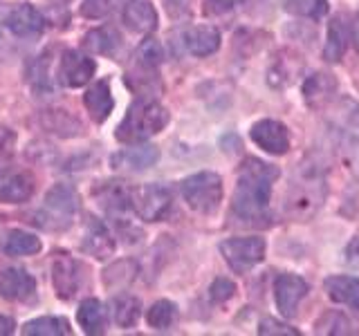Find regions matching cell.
Returning <instances> with one entry per match:
<instances>
[{"label": "cell", "mask_w": 359, "mask_h": 336, "mask_svg": "<svg viewBox=\"0 0 359 336\" xmlns=\"http://www.w3.org/2000/svg\"><path fill=\"white\" fill-rule=\"evenodd\" d=\"M278 177V168L265 164L261 160H245L238 184L233 190L231 211L243 224L252 227H267L272 216H269V197H272V186Z\"/></svg>", "instance_id": "6da1fadb"}, {"label": "cell", "mask_w": 359, "mask_h": 336, "mask_svg": "<svg viewBox=\"0 0 359 336\" xmlns=\"http://www.w3.org/2000/svg\"><path fill=\"white\" fill-rule=\"evenodd\" d=\"M166 123L168 110L164 106L155 99H137L117 126V139L123 144H137L164 130Z\"/></svg>", "instance_id": "7a4b0ae2"}, {"label": "cell", "mask_w": 359, "mask_h": 336, "mask_svg": "<svg viewBox=\"0 0 359 336\" xmlns=\"http://www.w3.org/2000/svg\"><path fill=\"white\" fill-rule=\"evenodd\" d=\"M79 211V193L70 184H56L48 190L43 209L36 213L34 224L45 229H65L70 227L74 213Z\"/></svg>", "instance_id": "3957f363"}, {"label": "cell", "mask_w": 359, "mask_h": 336, "mask_svg": "<svg viewBox=\"0 0 359 336\" xmlns=\"http://www.w3.org/2000/svg\"><path fill=\"white\" fill-rule=\"evenodd\" d=\"M182 197L191 209L202 213V216L216 213L222 202L220 175L211 173V171H202V173L187 177L182 182Z\"/></svg>", "instance_id": "277c9868"}, {"label": "cell", "mask_w": 359, "mask_h": 336, "mask_svg": "<svg viewBox=\"0 0 359 336\" xmlns=\"http://www.w3.org/2000/svg\"><path fill=\"white\" fill-rule=\"evenodd\" d=\"M267 244L263 238H231L220 244V253L236 274H247L252 267L263 262Z\"/></svg>", "instance_id": "5b68a950"}, {"label": "cell", "mask_w": 359, "mask_h": 336, "mask_svg": "<svg viewBox=\"0 0 359 336\" xmlns=\"http://www.w3.org/2000/svg\"><path fill=\"white\" fill-rule=\"evenodd\" d=\"M133 211L146 222L162 220L171 209V190L162 184H144L130 188Z\"/></svg>", "instance_id": "8992f818"}, {"label": "cell", "mask_w": 359, "mask_h": 336, "mask_svg": "<svg viewBox=\"0 0 359 336\" xmlns=\"http://www.w3.org/2000/svg\"><path fill=\"white\" fill-rule=\"evenodd\" d=\"M95 70L97 63L90 56L76 50H65L59 63V81L65 88H81L95 76Z\"/></svg>", "instance_id": "52a82bcc"}, {"label": "cell", "mask_w": 359, "mask_h": 336, "mask_svg": "<svg viewBox=\"0 0 359 336\" xmlns=\"http://www.w3.org/2000/svg\"><path fill=\"white\" fill-rule=\"evenodd\" d=\"M81 265L67 253H59L52 260V283L56 289V296L67 300L81 289Z\"/></svg>", "instance_id": "ba28073f"}, {"label": "cell", "mask_w": 359, "mask_h": 336, "mask_svg": "<svg viewBox=\"0 0 359 336\" xmlns=\"http://www.w3.org/2000/svg\"><path fill=\"white\" fill-rule=\"evenodd\" d=\"M308 294V283L301 276L294 274H280L274 283V298H276V307L283 314L285 318L297 316L299 302L306 298Z\"/></svg>", "instance_id": "9c48e42d"}, {"label": "cell", "mask_w": 359, "mask_h": 336, "mask_svg": "<svg viewBox=\"0 0 359 336\" xmlns=\"http://www.w3.org/2000/svg\"><path fill=\"white\" fill-rule=\"evenodd\" d=\"M252 141L269 155H285L290 150V132L276 119H263L252 126Z\"/></svg>", "instance_id": "30bf717a"}, {"label": "cell", "mask_w": 359, "mask_h": 336, "mask_svg": "<svg viewBox=\"0 0 359 336\" xmlns=\"http://www.w3.org/2000/svg\"><path fill=\"white\" fill-rule=\"evenodd\" d=\"M5 27L18 38H36L45 31V18L32 5H18L7 14Z\"/></svg>", "instance_id": "8fae6325"}, {"label": "cell", "mask_w": 359, "mask_h": 336, "mask_svg": "<svg viewBox=\"0 0 359 336\" xmlns=\"http://www.w3.org/2000/svg\"><path fill=\"white\" fill-rule=\"evenodd\" d=\"M344 121H341V146L348 164L355 173H359V106L346 101Z\"/></svg>", "instance_id": "7c38bea8"}, {"label": "cell", "mask_w": 359, "mask_h": 336, "mask_svg": "<svg viewBox=\"0 0 359 336\" xmlns=\"http://www.w3.org/2000/svg\"><path fill=\"white\" fill-rule=\"evenodd\" d=\"M160 160V150L155 146H130V148H123L110 157L112 168H119V171H146L157 164Z\"/></svg>", "instance_id": "4fadbf2b"}, {"label": "cell", "mask_w": 359, "mask_h": 336, "mask_svg": "<svg viewBox=\"0 0 359 336\" xmlns=\"http://www.w3.org/2000/svg\"><path fill=\"white\" fill-rule=\"evenodd\" d=\"M83 251L95 255L97 260H106L115 251V240H112L110 231L106 229V224L97 218H88L86 222V233H83Z\"/></svg>", "instance_id": "5bb4252c"}, {"label": "cell", "mask_w": 359, "mask_h": 336, "mask_svg": "<svg viewBox=\"0 0 359 336\" xmlns=\"http://www.w3.org/2000/svg\"><path fill=\"white\" fill-rule=\"evenodd\" d=\"M34 289H36V280L25 269H5L0 276V294L7 300H27Z\"/></svg>", "instance_id": "9a60e30c"}, {"label": "cell", "mask_w": 359, "mask_h": 336, "mask_svg": "<svg viewBox=\"0 0 359 336\" xmlns=\"http://www.w3.org/2000/svg\"><path fill=\"white\" fill-rule=\"evenodd\" d=\"M182 43L189 54L194 56H209L220 48V31L211 25L189 27L182 34Z\"/></svg>", "instance_id": "2e32d148"}, {"label": "cell", "mask_w": 359, "mask_h": 336, "mask_svg": "<svg viewBox=\"0 0 359 336\" xmlns=\"http://www.w3.org/2000/svg\"><path fill=\"white\" fill-rule=\"evenodd\" d=\"M123 22L140 34H151L157 27V11L149 0H130L123 7Z\"/></svg>", "instance_id": "e0dca14e"}, {"label": "cell", "mask_w": 359, "mask_h": 336, "mask_svg": "<svg viewBox=\"0 0 359 336\" xmlns=\"http://www.w3.org/2000/svg\"><path fill=\"white\" fill-rule=\"evenodd\" d=\"M34 195V177L29 173H14L0 179V202L22 204Z\"/></svg>", "instance_id": "ac0fdd59"}, {"label": "cell", "mask_w": 359, "mask_h": 336, "mask_svg": "<svg viewBox=\"0 0 359 336\" xmlns=\"http://www.w3.org/2000/svg\"><path fill=\"white\" fill-rule=\"evenodd\" d=\"M325 291H328L330 300L359 309V278L330 276V278H325Z\"/></svg>", "instance_id": "d6986e66"}, {"label": "cell", "mask_w": 359, "mask_h": 336, "mask_svg": "<svg viewBox=\"0 0 359 336\" xmlns=\"http://www.w3.org/2000/svg\"><path fill=\"white\" fill-rule=\"evenodd\" d=\"M86 108L90 112V117H93L97 123L106 121L108 115L112 112V108H115V101H112V94H110V83L106 81V78H101V81H97L93 88L88 90L86 97Z\"/></svg>", "instance_id": "ffe728a7"}, {"label": "cell", "mask_w": 359, "mask_h": 336, "mask_svg": "<svg viewBox=\"0 0 359 336\" xmlns=\"http://www.w3.org/2000/svg\"><path fill=\"white\" fill-rule=\"evenodd\" d=\"M337 92V81L330 76V74H312L308 81H306V88H303V94H306V101L310 108H323L328 106L332 97Z\"/></svg>", "instance_id": "44dd1931"}, {"label": "cell", "mask_w": 359, "mask_h": 336, "mask_svg": "<svg viewBox=\"0 0 359 336\" xmlns=\"http://www.w3.org/2000/svg\"><path fill=\"white\" fill-rule=\"evenodd\" d=\"M39 121L48 132L61 134V137H74V134H81L83 130L81 121L74 119L65 110H43L39 115Z\"/></svg>", "instance_id": "7402d4cb"}, {"label": "cell", "mask_w": 359, "mask_h": 336, "mask_svg": "<svg viewBox=\"0 0 359 336\" xmlns=\"http://www.w3.org/2000/svg\"><path fill=\"white\" fill-rule=\"evenodd\" d=\"M0 246H3V251L7 255H34L43 249L41 238H36L34 233L20 231V229H11V231L3 233Z\"/></svg>", "instance_id": "603a6c76"}, {"label": "cell", "mask_w": 359, "mask_h": 336, "mask_svg": "<svg viewBox=\"0 0 359 336\" xmlns=\"http://www.w3.org/2000/svg\"><path fill=\"white\" fill-rule=\"evenodd\" d=\"M76 321L86 334H104L106 330V309L97 298H86L76 312Z\"/></svg>", "instance_id": "cb8c5ba5"}, {"label": "cell", "mask_w": 359, "mask_h": 336, "mask_svg": "<svg viewBox=\"0 0 359 336\" xmlns=\"http://www.w3.org/2000/svg\"><path fill=\"white\" fill-rule=\"evenodd\" d=\"M348 48V31H346V22L341 16H337L330 25H328V38H325V48H323V59L328 63L341 61V56Z\"/></svg>", "instance_id": "d4e9b609"}, {"label": "cell", "mask_w": 359, "mask_h": 336, "mask_svg": "<svg viewBox=\"0 0 359 336\" xmlns=\"http://www.w3.org/2000/svg\"><path fill=\"white\" fill-rule=\"evenodd\" d=\"M86 48L90 52H95V54H115L119 50V45H121V36L117 34V29H112V27H99L95 31H90L86 34Z\"/></svg>", "instance_id": "484cf974"}, {"label": "cell", "mask_w": 359, "mask_h": 336, "mask_svg": "<svg viewBox=\"0 0 359 336\" xmlns=\"http://www.w3.org/2000/svg\"><path fill=\"white\" fill-rule=\"evenodd\" d=\"M140 300L130 294H121L112 300V316H115V323L119 328H133L140 318Z\"/></svg>", "instance_id": "4316f807"}, {"label": "cell", "mask_w": 359, "mask_h": 336, "mask_svg": "<svg viewBox=\"0 0 359 336\" xmlns=\"http://www.w3.org/2000/svg\"><path fill=\"white\" fill-rule=\"evenodd\" d=\"M22 334L27 336H63L70 334V325L65 318H56V316H43V318H34L29 323L22 325Z\"/></svg>", "instance_id": "83f0119b"}, {"label": "cell", "mask_w": 359, "mask_h": 336, "mask_svg": "<svg viewBox=\"0 0 359 336\" xmlns=\"http://www.w3.org/2000/svg\"><path fill=\"white\" fill-rule=\"evenodd\" d=\"M177 318V307L171 300H157L146 312V321L153 330H168Z\"/></svg>", "instance_id": "f1b7e54d"}, {"label": "cell", "mask_w": 359, "mask_h": 336, "mask_svg": "<svg viewBox=\"0 0 359 336\" xmlns=\"http://www.w3.org/2000/svg\"><path fill=\"white\" fill-rule=\"evenodd\" d=\"M285 11L292 16L319 20L328 14V3L325 0H285Z\"/></svg>", "instance_id": "f546056e"}, {"label": "cell", "mask_w": 359, "mask_h": 336, "mask_svg": "<svg viewBox=\"0 0 359 336\" xmlns=\"http://www.w3.org/2000/svg\"><path fill=\"white\" fill-rule=\"evenodd\" d=\"M135 274H137V267H135V262H130V260H121V262L112 265V267L108 269L106 276H104V280H106V285H108L110 289H117V287H123V285L133 283Z\"/></svg>", "instance_id": "4dcf8cb0"}, {"label": "cell", "mask_w": 359, "mask_h": 336, "mask_svg": "<svg viewBox=\"0 0 359 336\" xmlns=\"http://www.w3.org/2000/svg\"><path fill=\"white\" fill-rule=\"evenodd\" d=\"M162 59H164V50H162V45L157 43L155 38H146L140 45L137 63L144 67V70H155V67L162 63Z\"/></svg>", "instance_id": "1f68e13d"}, {"label": "cell", "mask_w": 359, "mask_h": 336, "mask_svg": "<svg viewBox=\"0 0 359 336\" xmlns=\"http://www.w3.org/2000/svg\"><path fill=\"white\" fill-rule=\"evenodd\" d=\"M48 65H50V59H48V56H39V61L34 63V65H32V70H29V81H32L34 90H39V92H45V90H50Z\"/></svg>", "instance_id": "d6a6232c"}, {"label": "cell", "mask_w": 359, "mask_h": 336, "mask_svg": "<svg viewBox=\"0 0 359 336\" xmlns=\"http://www.w3.org/2000/svg\"><path fill=\"white\" fill-rule=\"evenodd\" d=\"M233 294H236V285L231 283V280H227V278L213 280V285L209 287V298L213 302H224V300H229Z\"/></svg>", "instance_id": "836d02e7"}, {"label": "cell", "mask_w": 359, "mask_h": 336, "mask_svg": "<svg viewBox=\"0 0 359 336\" xmlns=\"http://www.w3.org/2000/svg\"><path fill=\"white\" fill-rule=\"evenodd\" d=\"M112 3H115V0H83L81 14L86 18H104L112 9Z\"/></svg>", "instance_id": "e575fe53"}, {"label": "cell", "mask_w": 359, "mask_h": 336, "mask_svg": "<svg viewBox=\"0 0 359 336\" xmlns=\"http://www.w3.org/2000/svg\"><path fill=\"white\" fill-rule=\"evenodd\" d=\"M258 334H283V336H297L299 330L290 328V325H283L278 323L274 318H265L261 321V325H258Z\"/></svg>", "instance_id": "d590c367"}, {"label": "cell", "mask_w": 359, "mask_h": 336, "mask_svg": "<svg viewBox=\"0 0 359 336\" xmlns=\"http://www.w3.org/2000/svg\"><path fill=\"white\" fill-rule=\"evenodd\" d=\"M243 0H207V11H213V14H224L233 7H238Z\"/></svg>", "instance_id": "8d00e7d4"}, {"label": "cell", "mask_w": 359, "mask_h": 336, "mask_svg": "<svg viewBox=\"0 0 359 336\" xmlns=\"http://www.w3.org/2000/svg\"><path fill=\"white\" fill-rule=\"evenodd\" d=\"M346 262L359 267V238H353V242L346 249Z\"/></svg>", "instance_id": "74e56055"}, {"label": "cell", "mask_w": 359, "mask_h": 336, "mask_svg": "<svg viewBox=\"0 0 359 336\" xmlns=\"http://www.w3.org/2000/svg\"><path fill=\"white\" fill-rule=\"evenodd\" d=\"M16 328V323L14 318H9V316H0V334H11Z\"/></svg>", "instance_id": "f35d334b"}, {"label": "cell", "mask_w": 359, "mask_h": 336, "mask_svg": "<svg viewBox=\"0 0 359 336\" xmlns=\"http://www.w3.org/2000/svg\"><path fill=\"white\" fill-rule=\"evenodd\" d=\"M353 41H355V48H357V52H359V14H357L355 20H353Z\"/></svg>", "instance_id": "ab89813d"}]
</instances>
